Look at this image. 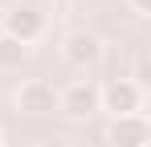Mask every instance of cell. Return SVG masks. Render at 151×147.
<instances>
[{"mask_svg": "<svg viewBox=\"0 0 151 147\" xmlns=\"http://www.w3.org/2000/svg\"><path fill=\"white\" fill-rule=\"evenodd\" d=\"M0 33L12 37V41H21V45L29 49L45 33V12H37L33 4H12V8L4 12V21H0Z\"/></svg>", "mask_w": 151, "mask_h": 147, "instance_id": "7a4b0ae2", "label": "cell"}, {"mask_svg": "<svg viewBox=\"0 0 151 147\" xmlns=\"http://www.w3.org/2000/svg\"><path fill=\"white\" fill-rule=\"evenodd\" d=\"M57 110L70 122H86L102 110V86H94L90 78L86 82H70L61 94H57Z\"/></svg>", "mask_w": 151, "mask_h": 147, "instance_id": "6da1fadb", "label": "cell"}, {"mask_svg": "<svg viewBox=\"0 0 151 147\" xmlns=\"http://www.w3.org/2000/svg\"><path fill=\"white\" fill-rule=\"evenodd\" d=\"M135 17H151V0H127Z\"/></svg>", "mask_w": 151, "mask_h": 147, "instance_id": "ba28073f", "label": "cell"}, {"mask_svg": "<svg viewBox=\"0 0 151 147\" xmlns=\"http://www.w3.org/2000/svg\"><path fill=\"white\" fill-rule=\"evenodd\" d=\"M53 4H74V0H53Z\"/></svg>", "mask_w": 151, "mask_h": 147, "instance_id": "9c48e42d", "label": "cell"}, {"mask_svg": "<svg viewBox=\"0 0 151 147\" xmlns=\"http://www.w3.org/2000/svg\"><path fill=\"white\" fill-rule=\"evenodd\" d=\"M102 110H110V119L119 115H139L143 110V86L131 78H114L102 86Z\"/></svg>", "mask_w": 151, "mask_h": 147, "instance_id": "3957f363", "label": "cell"}, {"mask_svg": "<svg viewBox=\"0 0 151 147\" xmlns=\"http://www.w3.org/2000/svg\"><path fill=\"white\" fill-rule=\"evenodd\" d=\"M17 106H21L25 115H53V110H57V90H53L49 82L33 78V82H25V86L17 90Z\"/></svg>", "mask_w": 151, "mask_h": 147, "instance_id": "8992f818", "label": "cell"}, {"mask_svg": "<svg viewBox=\"0 0 151 147\" xmlns=\"http://www.w3.org/2000/svg\"><path fill=\"white\" fill-rule=\"evenodd\" d=\"M25 57H29V49L21 45V41H12V37H4V33H0V74L21 70V66H25Z\"/></svg>", "mask_w": 151, "mask_h": 147, "instance_id": "52a82bcc", "label": "cell"}, {"mask_svg": "<svg viewBox=\"0 0 151 147\" xmlns=\"http://www.w3.org/2000/svg\"><path fill=\"white\" fill-rule=\"evenodd\" d=\"M61 53H65V61H70L74 70H94L102 61V41L94 33H70L65 45H61Z\"/></svg>", "mask_w": 151, "mask_h": 147, "instance_id": "277c9868", "label": "cell"}, {"mask_svg": "<svg viewBox=\"0 0 151 147\" xmlns=\"http://www.w3.org/2000/svg\"><path fill=\"white\" fill-rule=\"evenodd\" d=\"M110 143L114 147H147L151 143V127H147V119H143V110H139V115L110 119Z\"/></svg>", "mask_w": 151, "mask_h": 147, "instance_id": "5b68a950", "label": "cell"}]
</instances>
